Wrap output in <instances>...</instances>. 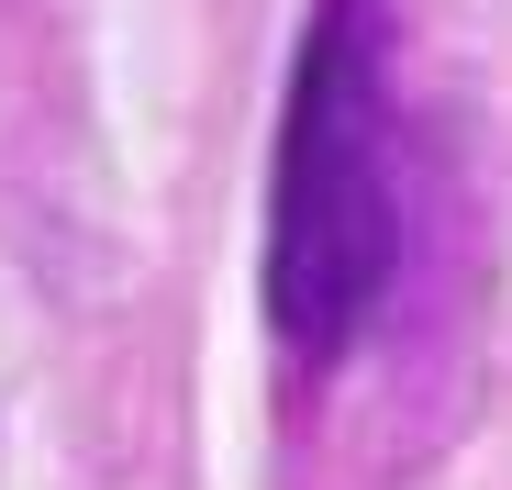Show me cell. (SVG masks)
Wrapping results in <instances>:
<instances>
[{
	"label": "cell",
	"mask_w": 512,
	"mask_h": 490,
	"mask_svg": "<svg viewBox=\"0 0 512 490\" xmlns=\"http://www.w3.org/2000/svg\"><path fill=\"white\" fill-rule=\"evenodd\" d=\"M401 268V179H390V56L368 12H323L290 56L279 179H268V335L323 368L357 346Z\"/></svg>",
	"instance_id": "6da1fadb"
}]
</instances>
